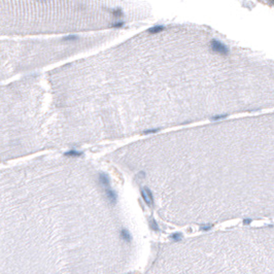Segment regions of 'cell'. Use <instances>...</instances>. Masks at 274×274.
<instances>
[{
    "instance_id": "obj_2",
    "label": "cell",
    "mask_w": 274,
    "mask_h": 274,
    "mask_svg": "<svg viewBox=\"0 0 274 274\" xmlns=\"http://www.w3.org/2000/svg\"><path fill=\"white\" fill-rule=\"evenodd\" d=\"M105 195H106V197H107L108 201H109L111 204H115V203H116V201H117L116 194H115V192H114L111 188H109V187L105 188Z\"/></svg>"
},
{
    "instance_id": "obj_10",
    "label": "cell",
    "mask_w": 274,
    "mask_h": 274,
    "mask_svg": "<svg viewBox=\"0 0 274 274\" xmlns=\"http://www.w3.org/2000/svg\"><path fill=\"white\" fill-rule=\"evenodd\" d=\"M112 13H113V16H114V17H116V18H117V17L120 18V17H122V16H123V12H122V10H121V9H119V8L114 9Z\"/></svg>"
},
{
    "instance_id": "obj_9",
    "label": "cell",
    "mask_w": 274,
    "mask_h": 274,
    "mask_svg": "<svg viewBox=\"0 0 274 274\" xmlns=\"http://www.w3.org/2000/svg\"><path fill=\"white\" fill-rule=\"evenodd\" d=\"M227 117V114H219V115H215L213 117H211L212 121H218V120H222V119H225Z\"/></svg>"
},
{
    "instance_id": "obj_14",
    "label": "cell",
    "mask_w": 274,
    "mask_h": 274,
    "mask_svg": "<svg viewBox=\"0 0 274 274\" xmlns=\"http://www.w3.org/2000/svg\"><path fill=\"white\" fill-rule=\"evenodd\" d=\"M158 130L157 129H154V130H148V131H144V133L145 134H148V133H155V132H157Z\"/></svg>"
},
{
    "instance_id": "obj_8",
    "label": "cell",
    "mask_w": 274,
    "mask_h": 274,
    "mask_svg": "<svg viewBox=\"0 0 274 274\" xmlns=\"http://www.w3.org/2000/svg\"><path fill=\"white\" fill-rule=\"evenodd\" d=\"M181 238H182V236L180 233H174L171 236V239L174 241H179V240H181Z\"/></svg>"
},
{
    "instance_id": "obj_4",
    "label": "cell",
    "mask_w": 274,
    "mask_h": 274,
    "mask_svg": "<svg viewBox=\"0 0 274 274\" xmlns=\"http://www.w3.org/2000/svg\"><path fill=\"white\" fill-rule=\"evenodd\" d=\"M164 29H165L164 26L158 25V26H154V27L149 28V29H148V32H149V33H153V34H156V33H160V32H162Z\"/></svg>"
},
{
    "instance_id": "obj_15",
    "label": "cell",
    "mask_w": 274,
    "mask_h": 274,
    "mask_svg": "<svg viewBox=\"0 0 274 274\" xmlns=\"http://www.w3.org/2000/svg\"><path fill=\"white\" fill-rule=\"evenodd\" d=\"M209 229H210V226H209V225H208V226H204V227H201V230H205V231H206V230H209Z\"/></svg>"
},
{
    "instance_id": "obj_3",
    "label": "cell",
    "mask_w": 274,
    "mask_h": 274,
    "mask_svg": "<svg viewBox=\"0 0 274 274\" xmlns=\"http://www.w3.org/2000/svg\"><path fill=\"white\" fill-rule=\"evenodd\" d=\"M99 181L102 186H104L105 188L109 187V177H108V175L105 174V173H100L99 174Z\"/></svg>"
},
{
    "instance_id": "obj_5",
    "label": "cell",
    "mask_w": 274,
    "mask_h": 274,
    "mask_svg": "<svg viewBox=\"0 0 274 274\" xmlns=\"http://www.w3.org/2000/svg\"><path fill=\"white\" fill-rule=\"evenodd\" d=\"M64 155H65L66 157H81V156L83 155V153H82V151H80V150H75V149H70L69 151L65 153Z\"/></svg>"
},
{
    "instance_id": "obj_1",
    "label": "cell",
    "mask_w": 274,
    "mask_h": 274,
    "mask_svg": "<svg viewBox=\"0 0 274 274\" xmlns=\"http://www.w3.org/2000/svg\"><path fill=\"white\" fill-rule=\"evenodd\" d=\"M210 47L212 49L213 52L221 54V55H227L229 53V49L227 45H225L223 42L217 40V39H212L210 42Z\"/></svg>"
},
{
    "instance_id": "obj_12",
    "label": "cell",
    "mask_w": 274,
    "mask_h": 274,
    "mask_svg": "<svg viewBox=\"0 0 274 274\" xmlns=\"http://www.w3.org/2000/svg\"><path fill=\"white\" fill-rule=\"evenodd\" d=\"M150 227H151V229H153V230H155V231H158V230H159L158 226H157V223H156L155 221L150 222Z\"/></svg>"
},
{
    "instance_id": "obj_11",
    "label": "cell",
    "mask_w": 274,
    "mask_h": 274,
    "mask_svg": "<svg viewBox=\"0 0 274 274\" xmlns=\"http://www.w3.org/2000/svg\"><path fill=\"white\" fill-rule=\"evenodd\" d=\"M64 39L65 40H75V39H77V36L76 35H68Z\"/></svg>"
},
{
    "instance_id": "obj_7",
    "label": "cell",
    "mask_w": 274,
    "mask_h": 274,
    "mask_svg": "<svg viewBox=\"0 0 274 274\" xmlns=\"http://www.w3.org/2000/svg\"><path fill=\"white\" fill-rule=\"evenodd\" d=\"M141 196H142V198H143V200H144V202H145V203H146L147 205H149V206H150V205L153 204V202H151V201L149 200V198H148V196L146 195V193H145V191H144L143 189L141 190Z\"/></svg>"
},
{
    "instance_id": "obj_6",
    "label": "cell",
    "mask_w": 274,
    "mask_h": 274,
    "mask_svg": "<svg viewBox=\"0 0 274 274\" xmlns=\"http://www.w3.org/2000/svg\"><path fill=\"white\" fill-rule=\"evenodd\" d=\"M121 236H122V238L125 240V241H130L131 240V236H130V233L127 231V230H125V229H123L122 230V232H121Z\"/></svg>"
},
{
    "instance_id": "obj_13",
    "label": "cell",
    "mask_w": 274,
    "mask_h": 274,
    "mask_svg": "<svg viewBox=\"0 0 274 274\" xmlns=\"http://www.w3.org/2000/svg\"><path fill=\"white\" fill-rule=\"evenodd\" d=\"M123 25H124V23L119 22V23H114V24H112V25H111V27H113V28H117V27H122Z\"/></svg>"
},
{
    "instance_id": "obj_16",
    "label": "cell",
    "mask_w": 274,
    "mask_h": 274,
    "mask_svg": "<svg viewBox=\"0 0 274 274\" xmlns=\"http://www.w3.org/2000/svg\"><path fill=\"white\" fill-rule=\"evenodd\" d=\"M245 225H247V224H249L250 223V220H244V222H243Z\"/></svg>"
}]
</instances>
